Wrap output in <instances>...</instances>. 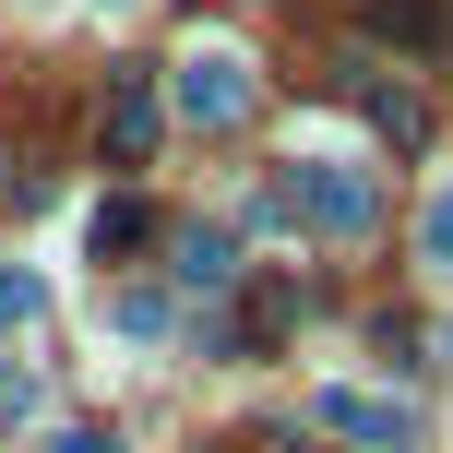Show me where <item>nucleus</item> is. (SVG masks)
<instances>
[{"label":"nucleus","instance_id":"nucleus-1","mask_svg":"<svg viewBox=\"0 0 453 453\" xmlns=\"http://www.w3.org/2000/svg\"><path fill=\"white\" fill-rule=\"evenodd\" d=\"M370 36H394L406 60H453V0H358Z\"/></svg>","mask_w":453,"mask_h":453},{"label":"nucleus","instance_id":"nucleus-2","mask_svg":"<svg viewBox=\"0 0 453 453\" xmlns=\"http://www.w3.org/2000/svg\"><path fill=\"white\" fill-rule=\"evenodd\" d=\"M239 108H250L239 60H226V48H191L180 60V119H239Z\"/></svg>","mask_w":453,"mask_h":453},{"label":"nucleus","instance_id":"nucleus-3","mask_svg":"<svg viewBox=\"0 0 453 453\" xmlns=\"http://www.w3.org/2000/svg\"><path fill=\"white\" fill-rule=\"evenodd\" d=\"M298 215L311 226H370V180H346V167H322V156H298Z\"/></svg>","mask_w":453,"mask_h":453},{"label":"nucleus","instance_id":"nucleus-4","mask_svg":"<svg viewBox=\"0 0 453 453\" xmlns=\"http://www.w3.org/2000/svg\"><path fill=\"white\" fill-rule=\"evenodd\" d=\"M322 418H334L346 441H382V453H406V441H418V418L394 406V394H322Z\"/></svg>","mask_w":453,"mask_h":453},{"label":"nucleus","instance_id":"nucleus-5","mask_svg":"<svg viewBox=\"0 0 453 453\" xmlns=\"http://www.w3.org/2000/svg\"><path fill=\"white\" fill-rule=\"evenodd\" d=\"M156 119H167V108H156V84H119V96H108V156H119V167H143V156H156Z\"/></svg>","mask_w":453,"mask_h":453},{"label":"nucleus","instance_id":"nucleus-6","mask_svg":"<svg viewBox=\"0 0 453 453\" xmlns=\"http://www.w3.org/2000/svg\"><path fill=\"white\" fill-rule=\"evenodd\" d=\"M96 250H143V203L119 191V203H96Z\"/></svg>","mask_w":453,"mask_h":453},{"label":"nucleus","instance_id":"nucleus-7","mask_svg":"<svg viewBox=\"0 0 453 453\" xmlns=\"http://www.w3.org/2000/svg\"><path fill=\"white\" fill-rule=\"evenodd\" d=\"M180 274H191V287H226L239 263H226V239H203V226H191V239H180Z\"/></svg>","mask_w":453,"mask_h":453},{"label":"nucleus","instance_id":"nucleus-8","mask_svg":"<svg viewBox=\"0 0 453 453\" xmlns=\"http://www.w3.org/2000/svg\"><path fill=\"white\" fill-rule=\"evenodd\" d=\"M48 311V287H36V274H0V334H12V322H36Z\"/></svg>","mask_w":453,"mask_h":453},{"label":"nucleus","instance_id":"nucleus-9","mask_svg":"<svg viewBox=\"0 0 453 453\" xmlns=\"http://www.w3.org/2000/svg\"><path fill=\"white\" fill-rule=\"evenodd\" d=\"M36 406V394H24V370H0V441H12V418Z\"/></svg>","mask_w":453,"mask_h":453},{"label":"nucleus","instance_id":"nucleus-10","mask_svg":"<svg viewBox=\"0 0 453 453\" xmlns=\"http://www.w3.org/2000/svg\"><path fill=\"white\" fill-rule=\"evenodd\" d=\"M48 453H119V430H60Z\"/></svg>","mask_w":453,"mask_h":453},{"label":"nucleus","instance_id":"nucleus-11","mask_svg":"<svg viewBox=\"0 0 453 453\" xmlns=\"http://www.w3.org/2000/svg\"><path fill=\"white\" fill-rule=\"evenodd\" d=\"M430 263H453V191L430 203Z\"/></svg>","mask_w":453,"mask_h":453},{"label":"nucleus","instance_id":"nucleus-12","mask_svg":"<svg viewBox=\"0 0 453 453\" xmlns=\"http://www.w3.org/2000/svg\"><path fill=\"white\" fill-rule=\"evenodd\" d=\"M287 453H298V441H287Z\"/></svg>","mask_w":453,"mask_h":453},{"label":"nucleus","instance_id":"nucleus-13","mask_svg":"<svg viewBox=\"0 0 453 453\" xmlns=\"http://www.w3.org/2000/svg\"><path fill=\"white\" fill-rule=\"evenodd\" d=\"M215 453H226V441H215Z\"/></svg>","mask_w":453,"mask_h":453}]
</instances>
